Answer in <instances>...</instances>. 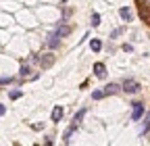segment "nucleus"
Instances as JSON below:
<instances>
[{
	"instance_id": "obj_6",
	"label": "nucleus",
	"mask_w": 150,
	"mask_h": 146,
	"mask_svg": "<svg viewBox=\"0 0 150 146\" xmlns=\"http://www.w3.org/2000/svg\"><path fill=\"white\" fill-rule=\"evenodd\" d=\"M59 38H61V35H59V31L50 33V38H48V46H50V48H56V46H59V42H61Z\"/></svg>"
},
{
	"instance_id": "obj_1",
	"label": "nucleus",
	"mask_w": 150,
	"mask_h": 146,
	"mask_svg": "<svg viewBox=\"0 0 150 146\" xmlns=\"http://www.w3.org/2000/svg\"><path fill=\"white\" fill-rule=\"evenodd\" d=\"M123 90H125L127 94H136V92H140V84H138V82H134V79H125Z\"/></svg>"
},
{
	"instance_id": "obj_19",
	"label": "nucleus",
	"mask_w": 150,
	"mask_h": 146,
	"mask_svg": "<svg viewBox=\"0 0 150 146\" xmlns=\"http://www.w3.org/2000/svg\"><path fill=\"white\" fill-rule=\"evenodd\" d=\"M29 71H31V69H29L27 65H23V67H21V75H23V77H25V75H29Z\"/></svg>"
},
{
	"instance_id": "obj_4",
	"label": "nucleus",
	"mask_w": 150,
	"mask_h": 146,
	"mask_svg": "<svg viewBox=\"0 0 150 146\" xmlns=\"http://www.w3.org/2000/svg\"><path fill=\"white\" fill-rule=\"evenodd\" d=\"M77 127H79V123H75V121H73V123H71V125L67 127V132L63 134V142H69V138H71V134H73L75 130H77Z\"/></svg>"
},
{
	"instance_id": "obj_2",
	"label": "nucleus",
	"mask_w": 150,
	"mask_h": 146,
	"mask_svg": "<svg viewBox=\"0 0 150 146\" xmlns=\"http://www.w3.org/2000/svg\"><path fill=\"white\" fill-rule=\"evenodd\" d=\"M142 115H144V106H142V102H134V113H131V119H134V121H140Z\"/></svg>"
},
{
	"instance_id": "obj_8",
	"label": "nucleus",
	"mask_w": 150,
	"mask_h": 146,
	"mask_svg": "<svg viewBox=\"0 0 150 146\" xmlns=\"http://www.w3.org/2000/svg\"><path fill=\"white\" fill-rule=\"evenodd\" d=\"M140 15H142V19H144V21L150 23V9H148L146 4H140Z\"/></svg>"
},
{
	"instance_id": "obj_10",
	"label": "nucleus",
	"mask_w": 150,
	"mask_h": 146,
	"mask_svg": "<svg viewBox=\"0 0 150 146\" xmlns=\"http://www.w3.org/2000/svg\"><path fill=\"white\" fill-rule=\"evenodd\" d=\"M90 48H92L94 52H98V50L102 48V42H100V40H92V42H90Z\"/></svg>"
},
{
	"instance_id": "obj_20",
	"label": "nucleus",
	"mask_w": 150,
	"mask_h": 146,
	"mask_svg": "<svg viewBox=\"0 0 150 146\" xmlns=\"http://www.w3.org/2000/svg\"><path fill=\"white\" fill-rule=\"evenodd\" d=\"M11 82H13L11 77H0V84H11Z\"/></svg>"
},
{
	"instance_id": "obj_5",
	"label": "nucleus",
	"mask_w": 150,
	"mask_h": 146,
	"mask_svg": "<svg viewBox=\"0 0 150 146\" xmlns=\"http://www.w3.org/2000/svg\"><path fill=\"white\" fill-rule=\"evenodd\" d=\"M119 90H121V88H119L117 84H108V86L102 90V92H104V96H110V94H117Z\"/></svg>"
},
{
	"instance_id": "obj_12",
	"label": "nucleus",
	"mask_w": 150,
	"mask_h": 146,
	"mask_svg": "<svg viewBox=\"0 0 150 146\" xmlns=\"http://www.w3.org/2000/svg\"><path fill=\"white\" fill-rule=\"evenodd\" d=\"M83 115H86V108H81V111H79L77 115H75V117H73V121H75V123H81V119H83Z\"/></svg>"
},
{
	"instance_id": "obj_7",
	"label": "nucleus",
	"mask_w": 150,
	"mask_h": 146,
	"mask_svg": "<svg viewBox=\"0 0 150 146\" xmlns=\"http://www.w3.org/2000/svg\"><path fill=\"white\" fill-rule=\"evenodd\" d=\"M61 119H63V106H54V111H52V121L59 123Z\"/></svg>"
},
{
	"instance_id": "obj_22",
	"label": "nucleus",
	"mask_w": 150,
	"mask_h": 146,
	"mask_svg": "<svg viewBox=\"0 0 150 146\" xmlns=\"http://www.w3.org/2000/svg\"><path fill=\"white\" fill-rule=\"evenodd\" d=\"M146 2H148V4H150V0H146Z\"/></svg>"
},
{
	"instance_id": "obj_16",
	"label": "nucleus",
	"mask_w": 150,
	"mask_h": 146,
	"mask_svg": "<svg viewBox=\"0 0 150 146\" xmlns=\"http://www.w3.org/2000/svg\"><path fill=\"white\" fill-rule=\"evenodd\" d=\"M56 31H59V35H61V38H63V35H67V33L71 31V27H59V29H56Z\"/></svg>"
},
{
	"instance_id": "obj_17",
	"label": "nucleus",
	"mask_w": 150,
	"mask_h": 146,
	"mask_svg": "<svg viewBox=\"0 0 150 146\" xmlns=\"http://www.w3.org/2000/svg\"><path fill=\"white\" fill-rule=\"evenodd\" d=\"M52 61H54L52 57H44V59H42V65H44V67H50V65H52Z\"/></svg>"
},
{
	"instance_id": "obj_23",
	"label": "nucleus",
	"mask_w": 150,
	"mask_h": 146,
	"mask_svg": "<svg viewBox=\"0 0 150 146\" xmlns=\"http://www.w3.org/2000/svg\"><path fill=\"white\" fill-rule=\"evenodd\" d=\"M63 2H67V0H63Z\"/></svg>"
},
{
	"instance_id": "obj_21",
	"label": "nucleus",
	"mask_w": 150,
	"mask_h": 146,
	"mask_svg": "<svg viewBox=\"0 0 150 146\" xmlns=\"http://www.w3.org/2000/svg\"><path fill=\"white\" fill-rule=\"evenodd\" d=\"M4 113H6V106H4V104H0V117H2Z\"/></svg>"
},
{
	"instance_id": "obj_14",
	"label": "nucleus",
	"mask_w": 150,
	"mask_h": 146,
	"mask_svg": "<svg viewBox=\"0 0 150 146\" xmlns=\"http://www.w3.org/2000/svg\"><path fill=\"white\" fill-rule=\"evenodd\" d=\"M92 25H94V27L100 25V15H98V13H94V15H92Z\"/></svg>"
},
{
	"instance_id": "obj_18",
	"label": "nucleus",
	"mask_w": 150,
	"mask_h": 146,
	"mask_svg": "<svg viewBox=\"0 0 150 146\" xmlns=\"http://www.w3.org/2000/svg\"><path fill=\"white\" fill-rule=\"evenodd\" d=\"M123 31H125L123 27H119V29H115V31H112V33H110V38H117V35H121Z\"/></svg>"
},
{
	"instance_id": "obj_3",
	"label": "nucleus",
	"mask_w": 150,
	"mask_h": 146,
	"mask_svg": "<svg viewBox=\"0 0 150 146\" xmlns=\"http://www.w3.org/2000/svg\"><path fill=\"white\" fill-rule=\"evenodd\" d=\"M94 73H96V77L104 79V77H106V67H104L102 63H96V65H94Z\"/></svg>"
},
{
	"instance_id": "obj_13",
	"label": "nucleus",
	"mask_w": 150,
	"mask_h": 146,
	"mask_svg": "<svg viewBox=\"0 0 150 146\" xmlns=\"http://www.w3.org/2000/svg\"><path fill=\"white\" fill-rule=\"evenodd\" d=\"M11 100H17V98H21V90H11Z\"/></svg>"
},
{
	"instance_id": "obj_15",
	"label": "nucleus",
	"mask_w": 150,
	"mask_h": 146,
	"mask_svg": "<svg viewBox=\"0 0 150 146\" xmlns=\"http://www.w3.org/2000/svg\"><path fill=\"white\" fill-rule=\"evenodd\" d=\"M92 98L94 100H100V98H104V92H102V90H96V92L92 94Z\"/></svg>"
},
{
	"instance_id": "obj_11",
	"label": "nucleus",
	"mask_w": 150,
	"mask_h": 146,
	"mask_svg": "<svg viewBox=\"0 0 150 146\" xmlns=\"http://www.w3.org/2000/svg\"><path fill=\"white\" fill-rule=\"evenodd\" d=\"M150 130V113L146 115V121H144V125H142V134H146Z\"/></svg>"
},
{
	"instance_id": "obj_9",
	"label": "nucleus",
	"mask_w": 150,
	"mask_h": 146,
	"mask_svg": "<svg viewBox=\"0 0 150 146\" xmlns=\"http://www.w3.org/2000/svg\"><path fill=\"white\" fill-rule=\"evenodd\" d=\"M119 15H121V19H123V21H131V11H129L127 6H123V9L119 11Z\"/></svg>"
}]
</instances>
